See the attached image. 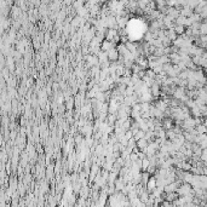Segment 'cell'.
Returning a JSON list of instances; mask_svg holds the SVG:
<instances>
[{
  "label": "cell",
  "mask_w": 207,
  "mask_h": 207,
  "mask_svg": "<svg viewBox=\"0 0 207 207\" xmlns=\"http://www.w3.org/2000/svg\"><path fill=\"white\" fill-rule=\"evenodd\" d=\"M107 57H108V61L115 62V61L119 58V52L113 47V49H110L109 51H107Z\"/></svg>",
  "instance_id": "6da1fadb"
},
{
  "label": "cell",
  "mask_w": 207,
  "mask_h": 207,
  "mask_svg": "<svg viewBox=\"0 0 207 207\" xmlns=\"http://www.w3.org/2000/svg\"><path fill=\"white\" fill-rule=\"evenodd\" d=\"M156 186H158V185H156V178H154V177L149 178L148 182H147V191L150 194Z\"/></svg>",
  "instance_id": "7a4b0ae2"
},
{
  "label": "cell",
  "mask_w": 207,
  "mask_h": 207,
  "mask_svg": "<svg viewBox=\"0 0 207 207\" xmlns=\"http://www.w3.org/2000/svg\"><path fill=\"white\" fill-rule=\"evenodd\" d=\"M136 142H137V148H139V150H142V151H143V150L147 148V145H148V139H145V138L137 139Z\"/></svg>",
  "instance_id": "3957f363"
},
{
  "label": "cell",
  "mask_w": 207,
  "mask_h": 207,
  "mask_svg": "<svg viewBox=\"0 0 207 207\" xmlns=\"http://www.w3.org/2000/svg\"><path fill=\"white\" fill-rule=\"evenodd\" d=\"M114 47V45L112 44V41L109 43V41H104L103 43V45H102V47H100V50L102 51H104V52H107V51H109L110 49H113Z\"/></svg>",
  "instance_id": "277c9868"
},
{
  "label": "cell",
  "mask_w": 207,
  "mask_h": 207,
  "mask_svg": "<svg viewBox=\"0 0 207 207\" xmlns=\"http://www.w3.org/2000/svg\"><path fill=\"white\" fill-rule=\"evenodd\" d=\"M73 104H74L73 98H69V99H68V102H67V108H68V109H70V108L73 107Z\"/></svg>",
  "instance_id": "5b68a950"
},
{
  "label": "cell",
  "mask_w": 207,
  "mask_h": 207,
  "mask_svg": "<svg viewBox=\"0 0 207 207\" xmlns=\"http://www.w3.org/2000/svg\"><path fill=\"white\" fill-rule=\"evenodd\" d=\"M63 102H64V97H63V96H61V97L58 98V103H59V104H62Z\"/></svg>",
  "instance_id": "8992f818"
}]
</instances>
